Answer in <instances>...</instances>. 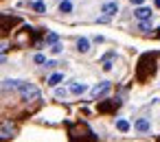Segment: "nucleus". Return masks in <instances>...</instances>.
Returning <instances> with one entry per match:
<instances>
[{"instance_id":"f257e3e1","label":"nucleus","mask_w":160,"mask_h":142,"mask_svg":"<svg viewBox=\"0 0 160 142\" xmlns=\"http://www.w3.org/2000/svg\"><path fill=\"white\" fill-rule=\"evenodd\" d=\"M153 72H156V57L153 55H142L138 59V70H136L138 81H147Z\"/></svg>"},{"instance_id":"f03ea898","label":"nucleus","mask_w":160,"mask_h":142,"mask_svg":"<svg viewBox=\"0 0 160 142\" xmlns=\"http://www.w3.org/2000/svg\"><path fill=\"white\" fill-rule=\"evenodd\" d=\"M68 138H70V142H86L92 138V131L86 122H75L68 127Z\"/></svg>"},{"instance_id":"7ed1b4c3","label":"nucleus","mask_w":160,"mask_h":142,"mask_svg":"<svg viewBox=\"0 0 160 142\" xmlns=\"http://www.w3.org/2000/svg\"><path fill=\"white\" fill-rule=\"evenodd\" d=\"M18 92H20V96H22L27 103H38V101H40V90H38V85H33V83H24V81H22V85L18 88Z\"/></svg>"},{"instance_id":"20e7f679","label":"nucleus","mask_w":160,"mask_h":142,"mask_svg":"<svg viewBox=\"0 0 160 142\" xmlns=\"http://www.w3.org/2000/svg\"><path fill=\"white\" fill-rule=\"evenodd\" d=\"M18 133V127L16 122L11 120H0V142H7V140H13Z\"/></svg>"},{"instance_id":"39448f33","label":"nucleus","mask_w":160,"mask_h":142,"mask_svg":"<svg viewBox=\"0 0 160 142\" xmlns=\"http://www.w3.org/2000/svg\"><path fill=\"white\" fill-rule=\"evenodd\" d=\"M31 42H33V31H31L29 26L22 29V31H18V33L13 35V46H18V48H27Z\"/></svg>"},{"instance_id":"423d86ee","label":"nucleus","mask_w":160,"mask_h":142,"mask_svg":"<svg viewBox=\"0 0 160 142\" xmlns=\"http://www.w3.org/2000/svg\"><path fill=\"white\" fill-rule=\"evenodd\" d=\"M110 88H112V83H108V81H103V83H99V85H94L92 88V98H101V96H105L108 92H110Z\"/></svg>"},{"instance_id":"0eeeda50","label":"nucleus","mask_w":160,"mask_h":142,"mask_svg":"<svg viewBox=\"0 0 160 142\" xmlns=\"http://www.w3.org/2000/svg\"><path fill=\"white\" fill-rule=\"evenodd\" d=\"M134 16H136V20H138V22L151 20V9H147V7H138V9L134 11Z\"/></svg>"},{"instance_id":"6e6552de","label":"nucleus","mask_w":160,"mask_h":142,"mask_svg":"<svg viewBox=\"0 0 160 142\" xmlns=\"http://www.w3.org/2000/svg\"><path fill=\"white\" fill-rule=\"evenodd\" d=\"M134 127H136V131H138V133H147V131L151 129V122H149L147 118H138Z\"/></svg>"},{"instance_id":"1a4fd4ad","label":"nucleus","mask_w":160,"mask_h":142,"mask_svg":"<svg viewBox=\"0 0 160 142\" xmlns=\"http://www.w3.org/2000/svg\"><path fill=\"white\" fill-rule=\"evenodd\" d=\"M121 105V101H105V103H99V111H112Z\"/></svg>"},{"instance_id":"9d476101","label":"nucleus","mask_w":160,"mask_h":142,"mask_svg":"<svg viewBox=\"0 0 160 142\" xmlns=\"http://www.w3.org/2000/svg\"><path fill=\"white\" fill-rule=\"evenodd\" d=\"M116 11H118V5H116V2H105V5H103V16L110 18V16H114Z\"/></svg>"},{"instance_id":"9b49d317","label":"nucleus","mask_w":160,"mask_h":142,"mask_svg":"<svg viewBox=\"0 0 160 142\" xmlns=\"http://www.w3.org/2000/svg\"><path fill=\"white\" fill-rule=\"evenodd\" d=\"M77 50H79V53H88V50H90V42H88L86 37H79V40H77Z\"/></svg>"},{"instance_id":"f8f14e48","label":"nucleus","mask_w":160,"mask_h":142,"mask_svg":"<svg viewBox=\"0 0 160 142\" xmlns=\"http://www.w3.org/2000/svg\"><path fill=\"white\" fill-rule=\"evenodd\" d=\"M114 57H116V53H108V55L103 57V70H105V72L112 70V59H114Z\"/></svg>"},{"instance_id":"ddd939ff","label":"nucleus","mask_w":160,"mask_h":142,"mask_svg":"<svg viewBox=\"0 0 160 142\" xmlns=\"http://www.w3.org/2000/svg\"><path fill=\"white\" fill-rule=\"evenodd\" d=\"M62 81H64V74H59V72H55V74L48 77V85H57V83H62Z\"/></svg>"},{"instance_id":"4468645a","label":"nucleus","mask_w":160,"mask_h":142,"mask_svg":"<svg viewBox=\"0 0 160 142\" xmlns=\"http://www.w3.org/2000/svg\"><path fill=\"white\" fill-rule=\"evenodd\" d=\"M116 129L125 133V131H129V122H127L125 118H118V120H116Z\"/></svg>"},{"instance_id":"2eb2a0df","label":"nucleus","mask_w":160,"mask_h":142,"mask_svg":"<svg viewBox=\"0 0 160 142\" xmlns=\"http://www.w3.org/2000/svg\"><path fill=\"white\" fill-rule=\"evenodd\" d=\"M59 11H62V13H70V11H72L70 0H62V2H59Z\"/></svg>"},{"instance_id":"dca6fc26","label":"nucleus","mask_w":160,"mask_h":142,"mask_svg":"<svg viewBox=\"0 0 160 142\" xmlns=\"http://www.w3.org/2000/svg\"><path fill=\"white\" fill-rule=\"evenodd\" d=\"M70 92H72V94H83V92H86V85H83V83H72V85H70Z\"/></svg>"},{"instance_id":"f3484780","label":"nucleus","mask_w":160,"mask_h":142,"mask_svg":"<svg viewBox=\"0 0 160 142\" xmlns=\"http://www.w3.org/2000/svg\"><path fill=\"white\" fill-rule=\"evenodd\" d=\"M33 9H35L38 13H44V11H46V5L42 2V0H35V2H33Z\"/></svg>"},{"instance_id":"a211bd4d","label":"nucleus","mask_w":160,"mask_h":142,"mask_svg":"<svg viewBox=\"0 0 160 142\" xmlns=\"http://www.w3.org/2000/svg\"><path fill=\"white\" fill-rule=\"evenodd\" d=\"M13 22H16L13 18H11V20H9V18H5V20H2V18H0V33H2V31H5V29H7L9 24H13Z\"/></svg>"},{"instance_id":"6ab92c4d","label":"nucleus","mask_w":160,"mask_h":142,"mask_svg":"<svg viewBox=\"0 0 160 142\" xmlns=\"http://www.w3.org/2000/svg\"><path fill=\"white\" fill-rule=\"evenodd\" d=\"M46 42L53 46V44H57V42H59V35H57V33H48V35H46Z\"/></svg>"},{"instance_id":"aec40b11","label":"nucleus","mask_w":160,"mask_h":142,"mask_svg":"<svg viewBox=\"0 0 160 142\" xmlns=\"http://www.w3.org/2000/svg\"><path fill=\"white\" fill-rule=\"evenodd\" d=\"M62 50H64V48H62V44H59V42H57V44H53V48H51V53H55V55H59Z\"/></svg>"},{"instance_id":"412c9836","label":"nucleus","mask_w":160,"mask_h":142,"mask_svg":"<svg viewBox=\"0 0 160 142\" xmlns=\"http://www.w3.org/2000/svg\"><path fill=\"white\" fill-rule=\"evenodd\" d=\"M33 61H35V64H46L44 55H35V57H33Z\"/></svg>"},{"instance_id":"4be33fe9","label":"nucleus","mask_w":160,"mask_h":142,"mask_svg":"<svg viewBox=\"0 0 160 142\" xmlns=\"http://www.w3.org/2000/svg\"><path fill=\"white\" fill-rule=\"evenodd\" d=\"M140 31H149V20H145V22H140Z\"/></svg>"},{"instance_id":"5701e85b","label":"nucleus","mask_w":160,"mask_h":142,"mask_svg":"<svg viewBox=\"0 0 160 142\" xmlns=\"http://www.w3.org/2000/svg\"><path fill=\"white\" fill-rule=\"evenodd\" d=\"M55 94L62 98V96H66V90H64V88H57V92H55Z\"/></svg>"},{"instance_id":"b1692460","label":"nucleus","mask_w":160,"mask_h":142,"mask_svg":"<svg viewBox=\"0 0 160 142\" xmlns=\"http://www.w3.org/2000/svg\"><path fill=\"white\" fill-rule=\"evenodd\" d=\"M129 2H132V5H136V7H142L145 0H129Z\"/></svg>"},{"instance_id":"393cba45","label":"nucleus","mask_w":160,"mask_h":142,"mask_svg":"<svg viewBox=\"0 0 160 142\" xmlns=\"http://www.w3.org/2000/svg\"><path fill=\"white\" fill-rule=\"evenodd\" d=\"M5 61H7V57H5L2 53H0V64H5Z\"/></svg>"},{"instance_id":"a878e982","label":"nucleus","mask_w":160,"mask_h":142,"mask_svg":"<svg viewBox=\"0 0 160 142\" xmlns=\"http://www.w3.org/2000/svg\"><path fill=\"white\" fill-rule=\"evenodd\" d=\"M153 35H156V37H160V29H156V31H153Z\"/></svg>"},{"instance_id":"bb28decb","label":"nucleus","mask_w":160,"mask_h":142,"mask_svg":"<svg viewBox=\"0 0 160 142\" xmlns=\"http://www.w3.org/2000/svg\"><path fill=\"white\" fill-rule=\"evenodd\" d=\"M156 7H158V9H160V0H156Z\"/></svg>"}]
</instances>
